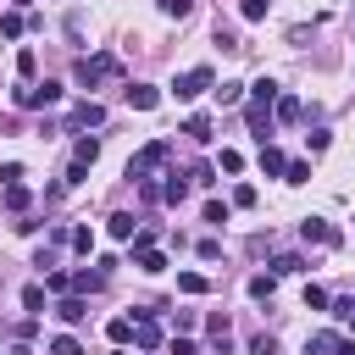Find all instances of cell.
<instances>
[{"instance_id":"cell-11","label":"cell","mask_w":355,"mask_h":355,"mask_svg":"<svg viewBox=\"0 0 355 355\" xmlns=\"http://www.w3.org/2000/svg\"><path fill=\"white\" fill-rule=\"evenodd\" d=\"M105 227H111V239H122V244H133V233H139V222H133V211H116V216H111Z\"/></svg>"},{"instance_id":"cell-30","label":"cell","mask_w":355,"mask_h":355,"mask_svg":"<svg viewBox=\"0 0 355 355\" xmlns=\"http://www.w3.org/2000/svg\"><path fill=\"white\" fill-rule=\"evenodd\" d=\"M161 11H166V17H178V22H183V17H189V11H194V0H161Z\"/></svg>"},{"instance_id":"cell-5","label":"cell","mask_w":355,"mask_h":355,"mask_svg":"<svg viewBox=\"0 0 355 355\" xmlns=\"http://www.w3.org/2000/svg\"><path fill=\"white\" fill-rule=\"evenodd\" d=\"M300 239H305V244H338V227L322 222V216H305V222H300Z\"/></svg>"},{"instance_id":"cell-33","label":"cell","mask_w":355,"mask_h":355,"mask_svg":"<svg viewBox=\"0 0 355 355\" xmlns=\"http://www.w3.org/2000/svg\"><path fill=\"white\" fill-rule=\"evenodd\" d=\"M205 222H211V227H222V222H227V205H222V200H211V205H205Z\"/></svg>"},{"instance_id":"cell-10","label":"cell","mask_w":355,"mask_h":355,"mask_svg":"<svg viewBox=\"0 0 355 355\" xmlns=\"http://www.w3.org/2000/svg\"><path fill=\"white\" fill-rule=\"evenodd\" d=\"M55 316L72 327V322H83L89 316V305H83V294H61V305H55Z\"/></svg>"},{"instance_id":"cell-12","label":"cell","mask_w":355,"mask_h":355,"mask_svg":"<svg viewBox=\"0 0 355 355\" xmlns=\"http://www.w3.org/2000/svg\"><path fill=\"white\" fill-rule=\"evenodd\" d=\"M183 133H189L194 144H211V116H205V111H194V116L183 122Z\"/></svg>"},{"instance_id":"cell-39","label":"cell","mask_w":355,"mask_h":355,"mask_svg":"<svg viewBox=\"0 0 355 355\" xmlns=\"http://www.w3.org/2000/svg\"><path fill=\"white\" fill-rule=\"evenodd\" d=\"M111 355H128V349H111Z\"/></svg>"},{"instance_id":"cell-20","label":"cell","mask_w":355,"mask_h":355,"mask_svg":"<svg viewBox=\"0 0 355 355\" xmlns=\"http://www.w3.org/2000/svg\"><path fill=\"white\" fill-rule=\"evenodd\" d=\"M294 272H305L300 255H277V261H272V277H294Z\"/></svg>"},{"instance_id":"cell-1","label":"cell","mask_w":355,"mask_h":355,"mask_svg":"<svg viewBox=\"0 0 355 355\" xmlns=\"http://www.w3.org/2000/svg\"><path fill=\"white\" fill-rule=\"evenodd\" d=\"M122 67H116V55H83L78 67H72V78L83 83V89H94V83H105V78H116Z\"/></svg>"},{"instance_id":"cell-36","label":"cell","mask_w":355,"mask_h":355,"mask_svg":"<svg viewBox=\"0 0 355 355\" xmlns=\"http://www.w3.org/2000/svg\"><path fill=\"white\" fill-rule=\"evenodd\" d=\"M0 183H6V189H11V183H22V166H17V161H6V166H0Z\"/></svg>"},{"instance_id":"cell-24","label":"cell","mask_w":355,"mask_h":355,"mask_svg":"<svg viewBox=\"0 0 355 355\" xmlns=\"http://www.w3.org/2000/svg\"><path fill=\"white\" fill-rule=\"evenodd\" d=\"M67 244H72L78 255H89V250H94V233H89V227H72V233H67Z\"/></svg>"},{"instance_id":"cell-15","label":"cell","mask_w":355,"mask_h":355,"mask_svg":"<svg viewBox=\"0 0 355 355\" xmlns=\"http://www.w3.org/2000/svg\"><path fill=\"white\" fill-rule=\"evenodd\" d=\"M178 288L183 294H211V277L205 272H178Z\"/></svg>"},{"instance_id":"cell-31","label":"cell","mask_w":355,"mask_h":355,"mask_svg":"<svg viewBox=\"0 0 355 355\" xmlns=\"http://www.w3.org/2000/svg\"><path fill=\"white\" fill-rule=\"evenodd\" d=\"M266 6H272V0H244L239 11H244V22H261V17H266Z\"/></svg>"},{"instance_id":"cell-34","label":"cell","mask_w":355,"mask_h":355,"mask_svg":"<svg viewBox=\"0 0 355 355\" xmlns=\"http://www.w3.org/2000/svg\"><path fill=\"white\" fill-rule=\"evenodd\" d=\"M250 349H255V355H277V338H272V333H255V344H250Z\"/></svg>"},{"instance_id":"cell-9","label":"cell","mask_w":355,"mask_h":355,"mask_svg":"<svg viewBox=\"0 0 355 355\" xmlns=\"http://www.w3.org/2000/svg\"><path fill=\"white\" fill-rule=\"evenodd\" d=\"M133 261H139V272H166V255L155 244H133Z\"/></svg>"},{"instance_id":"cell-3","label":"cell","mask_w":355,"mask_h":355,"mask_svg":"<svg viewBox=\"0 0 355 355\" xmlns=\"http://www.w3.org/2000/svg\"><path fill=\"white\" fill-rule=\"evenodd\" d=\"M166 155H172V144H166V139H150V144H144V150H139V155L128 161V178L139 183V178H144V172H155V166H161Z\"/></svg>"},{"instance_id":"cell-21","label":"cell","mask_w":355,"mask_h":355,"mask_svg":"<svg viewBox=\"0 0 355 355\" xmlns=\"http://www.w3.org/2000/svg\"><path fill=\"white\" fill-rule=\"evenodd\" d=\"M244 100V83H216V105H239Z\"/></svg>"},{"instance_id":"cell-6","label":"cell","mask_w":355,"mask_h":355,"mask_svg":"<svg viewBox=\"0 0 355 355\" xmlns=\"http://www.w3.org/2000/svg\"><path fill=\"white\" fill-rule=\"evenodd\" d=\"M133 344H139V349H155V344H161V327L150 322V311L133 316Z\"/></svg>"},{"instance_id":"cell-19","label":"cell","mask_w":355,"mask_h":355,"mask_svg":"<svg viewBox=\"0 0 355 355\" xmlns=\"http://www.w3.org/2000/svg\"><path fill=\"white\" fill-rule=\"evenodd\" d=\"M105 338H111V344H116V349H122V344H128V338H133V316H116V322H111V327H105Z\"/></svg>"},{"instance_id":"cell-23","label":"cell","mask_w":355,"mask_h":355,"mask_svg":"<svg viewBox=\"0 0 355 355\" xmlns=\"http://www.w3.org/2000/svg\"><path fill=\"white\" fill-rule=\"evenodd\" d=\"M28 200H33V194H28L22 183H11V189H6V211H28Z\"/></svg>"},{"instance_id":"cell-29","label":"cell","mask_w":355,"mask_h":355,"mask_svg":"<svg viewBox=\"0 0 355 355\" xmlns=\"http://www.w3.org/2000/svg\"><path fill=\"white\" fill-rule=\"evenodd\" d=\"M305 305L322 311V305H327V288H322V283H305Z\"/></svg>"},{"instance_id":"cell-38","label":"cell","mask_w":355,"mask_h":355,"mask_svg":"<svg viewBox=\"0 0 355 355\" xmlns=\"http://www.w3.org/2000/svg\"><path fill=\"white\" fill-rule=\"evenodd\" d=\"M344 322H349V327H355V305H349V311H344Z\"/></svg>"},{"instance_id":"cell-37","label":"cell","mask_w":355,"mask_h":355,"mask_svg":"<svg viewBox=\"0 0 355 355\" xmlns=\"http://www.w3.org/2000/svg\"><path fill=\"white\" fill-rule=\"evenodd\" d=\"M172 355H200V349H194L189 338H172Z\"/></svg>"},{"instance_id":"cell-28","label":"cell","mask_w":355,"mask_h":355,"mask_svg":"<svg viewBox=\"0 0 355 355\" xmlns=\"http://www.w3.org/2000/svg\"><path fill=\"white\" fill-rule=\"evenodd\" d=\"M17 72L33 78V72H39V55H33V50H17Z\"/></svg>"},{"instance_id":"cell-18","label":"cell","mask_w":355,"mask_h":355,"mask_svg":"<svg viewBox=\"0 0 355 355\" xmlns=\"http://www.w3.org/2000/svg\"><path fill=\"white\" fill-rule=\"evenodd\" d=\"M272 288H277L272 272H255V277H250V300H272Z\"/></svg>"},{"instance_id":"cell-17","label":"cell","mask_w":355,"mask_h":355,"mask_svg":"<svg viewBox=\"0 0 355 355\" xmlns=\"http://www.w3.org/2000/svg\"><path fill=\"white\" fill-rule=\"evenodd\" d=\"M94 155H100V139H89V133H83V139L72 144V161H83V166H94Z\"/></svg>"},{"instance_id":"cell-4","label":"cell","mask_w":355,"mask_h":355,"mask_svg":"<svg viewBox=\"0 0 355 355\" xmlns=\"http://www.w3.org/2000/svg\"><path fill=\"white\" fill-rule=\"evenodd\" d=\"M55 100H61V83H50V78H44V83H22V89H17V105H22V111L55 105Z\"/></svg>"},{"instance_id":"cell-25","label":"cell","mask_w":355,"mask_h":355,"mask_svg":"<svg viewBox=\"0 0 355 355\" xmlns=\"http://www.w3.org/2000/svg\"><path fill=\"white\" fill-rule=\"evenodd\" d=\"M22 305H28L33 316H44V288H39V283H28V288H22Z\"/></svg>"},{"instance_id":"cell-13","label":"cell","mask_w":355,"mask_h":355,"mask_svg":"<svg viewBox=\"0 0 355 355\" xmlns=\"http://www.w3.org/2000/svg\"><path fill=\"white\" fill-rule=\"evenodd\" d=\"M183 194H189V178H183V172H166V189H161V200H166V205H183Z\"/></svg>"},{"instance_id":"cell-14","label":"cell","mask_w":355,"mask_h":355,"mask_svg":"<svg viewBox=\"0 0 355 355\" xmlns=\"http://www.w3.org/2000/svg\"><path fill=\"white\" fill-rule=\"evenodd\" d=\"M283 166H288V155H283L277 144H261V172H272V178H277Z\"/></svg>"},{"instance_id":"cell-26","label":"cell","mask_w":355,"mask_h":355,"mask_svg":"<svg viewBox=\"0 0 355 355\" xmlns=\"http://www.w3.org/2000/svg\"><path fill=\"white\" fill-rule=\"evenodd\" d=\"M283 178H288V183H311V161H288Z\"/></svg>"},{"instance_id":"cell-2","label":"cell","mask_w":355,"mask_h":355,"mask_svg":"<svg viewBox=\"0 0 355 355\" xmlns=\"http://www.w3.org/2000/svg\"><path fill=\"white\" fill-rule=\"evenodd\" d=\"M205 89H216V72H211V67H189V72L172 78V94H178V100H194V94H205Z\"/></svg>"},{"instance_id":"cell-22","label":"cell","mask_w":355,"mask_h":355,"mask_svg":"<svg viewBox=\"0 0 355 355\" xmlns=\"http://www.w3.org/2000/svg\"><path fill=\"white\" fill-rule=\"evenodd\" d=\"M300 111H305V105H300L294 94H283V100H277V122H300Z\"/></svg>"},{"instance_id":"cell-7","label":"cell","mask_w":355,"mask_h":355,"mask_svg":"<svg viewBox=\"0 0 355 355\" xmlns=\"http://www.w3.org/2000/svg\"><path fill=\"white\" fill-rule=\"evenodd\" d=\"M128 105H133V111H155V105H161V89H150V83H133V89H128Z\"/></svg>"},{"instance_id":"cell-32","label":"cell","mask_w":355,"mask_h":355,"mask_svg":"<svg viewBox=\"0 0 355 355\" xmlns=\"http://www.w3.org/2000/svg\"><path fill=\"white\" fill-rule=\"evenodd\" d=\"M216 166H222V172H244V155H239V150H222V161H216Z\"/></svg>"},{"instance_id":"cell-8","label":"cell","mask_w":355,"mask_h":355,"mask_svg":"<svg viewBox=\"0 0 355 355\" xmlns=\"http://www.w3.org/2000/svg\"><path fill=\"white\" fill-rule=\"evenodd\" d=\"M100 122H105V105H94V100L72 105V128H100Z\"/></svg>"},{"instance_id":"cell-35","label":"cell","mask_w":355,"mask_h":355,"mask_svg":"<svg viewBox=\"0 0 355 355\" xmlns=\"http://www.w3.org/2000/svg\"><path fill=\"white\" fill-rule=\"evenodd\" d=\"M0 33H6V39H17V33H22V17H17V11H11V17H0Z\"/></svg>"},{"instance_id":"cell-27","label":"cell","mask_w":355,"mask_h":355,"mask_svg":"<svg viewBox=\"0 0 355 355\" xmlns=\"http://www.w3.org/2000/svg\"><path fill=\"white\" fill-rule=\"evenodd\" d=\"M50 355H83V344H78V338H67V333H61V338H50Z\"/></svg>"},{"instance_id":"cell-16","label":"cell","mask_w":355,"mask_h":355,"mask_svg":"<svg viewBox=\"0 0 355 355\" xmlns=\"http://www.w3.org/2000/svg\"><path fill=\"white\" fill-rule=\"evenodd\" d=\"M250 100H255V105H272V100H277V83H272V78H255V83H250Z\"/></svg>"}]
</instances>
